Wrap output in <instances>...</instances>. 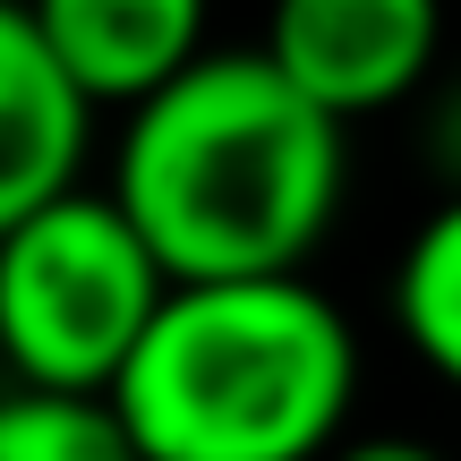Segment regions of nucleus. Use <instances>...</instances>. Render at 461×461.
<instances>
[{"label":"nucleus","mask_w":461,"mask_h":461,"mask_svg":"<svg viewBox=\"0 0 461 461\" xmlns=\"http://www.w3.org/2000/svg\"><path fill=\"white\" fill-rule=\"evenodd\" d=\"M359 411V333L308 274L188 282L112 384L137 461H333Z\"/></svg>","instance_id":"f03ea898"},{"label":"nucleus","mask_w":461,"mask_h":461,"mask_svg":"<svg viewBox=\"0 0 461 461\" xmlns=\"http://www.w3.org/2000/svg\"><path fill=\"white\" fill-rule=\"evenodd\" d=\"M265 60L350 129L367 112L428 95L445 60V0H274Z\"/></svg>","instance_id":"20e7f679"},{"label":"nucleus","mask_w":461,"mask_h":461,"mask_svg":"<svg viewBox=\"0 0 461 461\" xmlns=\"http://www.w3.org/2000/svg\"><path fill=\"white\" fill-rule=\"evenodd\" d=\"M43 51L95 112L129 120L163 86H180L205 60V17L214 0H26Z\"/></svg>","instance_id":"39448f33"},{"label":"nucleus","mask_w":461,"mask_h":461,"mask_svg":"<svg viewBox=\"0 0 461 461\" xmlns=\"http://www.w3.org/2000/svg\"><path fill=\"white\" fill-rule=\"evenodd\" d=\"M0 461H137L112 402H60V393H0Z\"/></svg>","instance_id":"6e6552de"},{"label":"nucleus","mask_w":461,"mask_h":461,"mask_svg":"<svg viewBox=\"0 0 461 461\" xmlns=\"http://www.w3.org/2000/svg\"><path fill=\"white\" fill-rule=\"evenodd\" d=\"M333 461H445V453H436L428 436H393V428H376V436H350Z\"/></svg>","instance_id":"1a4fd4ad"},{"label":"nucleus","mask_w":461,"mask_h":461,"mask_svg":"<svg viewBox=\"0 0 461 461\" xmlns=\"http://www.w3.org/2000/svg\"><path fill=\"white\" fill-rule=\"evenodd\" d=\"M103 188L180 291L308 274L350 188V129L316 112L257 43L205 51L180 86L120 120Z\"/></svg>","instance_id":"f257e3e1"},{"label":"nucleus","mask_w":461,"mask_h":461,"mask_svg":"<svg viewBox=\"0 0 461 461\" xmlns=\"http://www.w3.org/2000/svg\"><path fill=\"white\" fill-rule=\"evenodd\" d=\"M393 333L436 384L461 393V197H445L402 240L393 265Z\"/></svg>","instance_id":"0eeeda50"},{"label":"nucleus","mask_w":461,"mask_h":461,"mask_svg":"<svg viewBox=\"0 0 461 461\" xmlns=\"http://www.w3.org/2000/svg\"><path fill=\"white\" fill-rule=\"evenodd\" d=\"M453 154V171H461V86H445V103H436V163ZM461 197V188H453Z\"/></svg>","instance_id":"9d476101"},{"label":"nucleus","mask_w":461,"mask_h":461,"mask_svg":"<svg viewBox=\"0 0 461 461\" xmlns=\"http://www.w3.org/2000/svg\"><path fill=\"white\" fill-rule=\"evenodd\" d=\"M171 291L112 188H68L0 240V367L17 393L112 402Z\"/></svg>","instance_id":"7ed1b4c3"},{"label":"nucleus","mask_w":461,"mask_h":461,"mask_svg":"<svg viewBox=\"0 0 461 461\" xmlns=\"http://www.w3.org/2000/svg\"><path fill=\"white\" fill-rule=\"evenodd\" d=\"M86 146H95V103L60 77L26 0H0V240L51 197L86 188Z\"/></svg>","instance_id":"423d86ee"}]
</instances>
